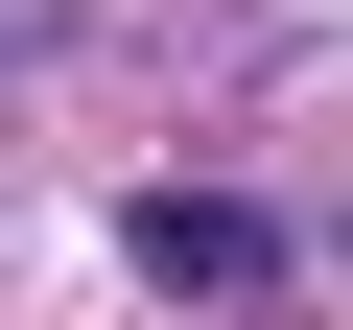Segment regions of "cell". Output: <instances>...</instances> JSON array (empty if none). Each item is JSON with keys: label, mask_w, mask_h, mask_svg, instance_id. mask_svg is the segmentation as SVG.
<instances>
[{"label": "cell", "mask_w": 353, "mask_h": 330, "mask_svg": "<svg viewBox=\"0 0 353 330\" xmlns=\"http://www.w3.org/2000/svg\"><path fill=\"white\" fill-rule=\"evenodd\" d=\"M118 236H141V283H189V307H236V283H259V213H236V189H141Z\"/></svg>", "instance_id": "cell-1"}]
</instances>
